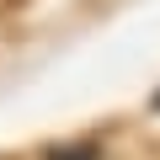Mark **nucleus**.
I'll return each mask as SVG.
<instances>
[{
	"instance_id": "nucleus-2",
	"label": "nucleus",
	"mask_w": 160,
	"mask_h": 160,
	"mask_svg": "<svg viewBox=\"0 0 160 160\" xmlns=\"http://www.w3.org/2000/svg\"><path fill=\"white\" fill-rule=\"evenodd\" d=\"M155 107H160V91H155Z\"/></svg>"
},
{
	"instance_id": "nucleus-1",
	"label": "nucleus",
	"mask_w": 160,
	"mask_h": 160,
	"mask_svg": "<svg viewBox=\"0 0 160 160\" xmlns=\"http://www.w3.org/2000/svg\"><path fill=\"white\" fill-rule=\"evenodd\" d=\"M48 160H102V144H59L48 149Z\"/></svg>"
}]
</instances>
